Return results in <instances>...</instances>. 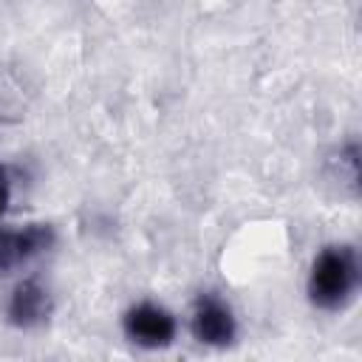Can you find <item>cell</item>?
<instances>
[{
  "label": "cell",
  "mask_w": 362,
  "mask_h": 362,
  "mask_svg": "<svg viewBox=\"0 0 362 362\" xmlns=\"http://www.w3.org/2000/svg\"><path fill=\"white\" fill-rule=\"evenodd\" d=\"M235 317H232V308L218 300L215 294H201L195 300V308H192V337L204 345H215V348H223L235 339Z\"/></svg>",
  "instance_id": "cell-3"
},
{
  "label": "cell",
  "mask_w": 362,
  "mask_h": 362,
  "mask_svg": "<svg viewBox=\"0 0 362 362\" xmlns=\"http://www.w3.org/2000/svg\"><path fill=\"white\" fill-rule=\"evenodd\" d=\"M6 314H8V322L17 325V328H34V325L45 322L48 314H51V294H48V288L40 280H34V277L20 280L11 288Z\"/></svg>",
  "instance_id": "cell-5"
},
{
  "label": "cell",
  "mask_w": 362,
  "mask_h": 362,
  "mask_svg": "<svg viewBox=\"0 0 362 362\" xmlns=\"http://www.w3.org/2000/svg\"><path fill=\"white\" fill-rule=\"evenodd\" d=\"M54 243V229L48 223H28L20 229H0V274L28 263Z\"/></svg>",
  "instance_id": "cell-4"
},
{
  "label": "cell",
  "mask_w": 362,
  "mask_h": 362,
  "mask_svg": "<svg viewBox=\"0 0 362 362\" xmlns=\"http://www.w3.org/2000/svg\"><path fill=\"white\" fill-rule=\"evenodd\" d=\"M122 325L127 339L141 348H164L175 337V317L156 303H139L127 308Z\"/></svg>",
  "instance_id": "cell-2"
},
{
  "label": "cell",
  "mask_w": 362,
  "mask_h": 362,
  "mask_svg": "<svg viewBox=\"0 0 362 362\" xmlns=\"http://www.w3.org/2000/svg\"><path fill=\"white\" fill-rule=\"evenodd\" d=\"M359 263L351 246H325L308 272V300L322 311H339L354 297Z\"/></svg>",
  "instance_id": "cell-1"
},
{
  "label": "cell",
  "mask_w": 362,
  "mask_h": 362,
  "mask_svg": "<svg viewBox=\"0 0 362 362\" xmlns=\"http://www.w3.org/2000/svg\"><path fill=\"white\" fill-rule=\"evenodd\" d=\"M8 206V181H6V173L0 170V215L6 212Z\"/></svg>",
  "instance_id": "cell-6"
}]
</instances>
